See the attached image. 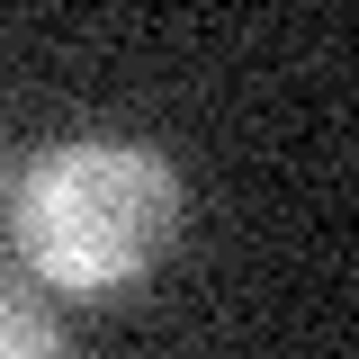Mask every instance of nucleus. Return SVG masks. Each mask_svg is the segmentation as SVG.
<instances>
[{"label":"nucleus","instance_id":"nucleus-1","mask_svg":"<svg viewBox=\"0 0 359 359\" xmlns=\"http://www.w3.org/2000/svg\"><path fill=\"white\" fill-rule=\"evenodd\" d=\"M180 171L144 135H63L18 180V252L54 297H126L180 243Z\"/></svg>","mask_w":359,"mask_h":359},{"label":"nucleus","instance_id":"nucleus-2","mask_svg":"<svg viewBox=\"0 0 359 359\" xmlns=\"http://www.w3.org/2000/svg\"><path fill=\"white\" fill-rule=\"evenodd\" d=\"M0 359H63V323L9 278H0Z\"/></svg>","mask_w":359,"mask_h":359}]
</instances>
